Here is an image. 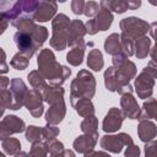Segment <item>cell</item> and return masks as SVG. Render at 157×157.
<instances>
[{"mask_svg": "<svg viewBox=\"0 0 157 157\" xmlns=\"http://www.w3.org/2000/svg\"><path fill=\"white\" fill-rule=\"evenodd\" d=\"M25 104L27 107V109L32 113L33 117L38 118L42 115L43 113V103H42V97L38 93V91L32 90L28 91L26 97H25Z\"/></svg>", "mask_w": 157, "mask_h": 157, "instance_id": "52a82bcc", "label": "cell"}, {"mask_svg": "<svg viewBox=\"0 0 157 157\" xmlns=\"http://www.w3.org/2000/svg\"><path fill=\"white\" fill-rule=\"evenodd\" d=\"M64 102L63 99L52 104V108H49V110L47 112V115H45V120L49 123V124H56L59 121H61L64 114H65V105L60 107L59 108V103Z\"/></svg>", "mask_w": 157, "mask_h": 157, "instance_id": "9a60e30c", "label": "cell"}, {"mask_svg": "<svg viewBox=\"0 0 157 157\" xmlns=\"http://www.w3.org/2000/svg\"><path fill=\"white\" fill-rule=\"evenodd\" d=\"M83 52H85V43L83 40H78L76 43V45L69 52V54L66 55V60L71 64V65H80L82 63V58H83Z\"/></svg>", "mask_w": 157, "mask_h": 157, "instance_id": "5bb4252c", "label": "cell"}, {"mask_svg": "<svg viewBox=\"0 0 157 157\" xmlns=\"http://www.w3.org/2000/svg\"><path fill=\"white\" fill-rule=\"evenodd\" d=\"M38 65L42 75L49 80L52 85L63 83L67 76H70L71 70L66 66H61L55 61V56L49 49H44L38 55Z\"/></svg>", "mask_w": 157, "mask_h": 157, "instance_id": "6da1fadb", "label": "cell"}, {"mask_svg": "<svg viewBox=\"0 0 157 157\" xmlns=\"http://www.w3.org/2000/svg\"><path fill=\"white\" fill-rule=\"evenodd\" d=\"M132 145V140L126 134H119L118 136H104L101 141V146L104 150L112 151V152H120L123 145Z\"/></svg>", "mask_w": 157, "mask_h": 157, "instance_id": "8992f818", "label": "cell"}, {"mask_svg": "<svg viewBox=\"0 0 157 157\" xmlns=\"http://www.w3.org/2000/svg\"><path fill=\"white\" fill-rule=\"evenodd\" d=\"M2 147H4V150H5L6 153H9V155H15V153H17V152L20 151L21 144H20L18 140L10 137V139H7V140H5V141L2 142Z\"/></svg>", "mask_w": 157, "mask_h": 157, "instance_id": "d6986e66", "label": "cell"}, {"mask_svg": "<svg viewBox=\"0 0 157 157\" xmlns=\"http://www.w3.org/2000/svg\"><path fill=\"white\" fill-rule=\"evenodd\" d=\"M45 146H47V151H49L52 155H56V153H59L64 150V145L61 142H59L58 140H55V139L49 140V142L45 144Z\"/></svg>", "mask_w": 157, "mask_h": 157, "instance_id": "cb8c5ba5", "label": "cell"}, {"mask_svg": "<svg viewBox=\"0 0 157 157\" xmlns=\"http://www.w3.org/2000/svg\"><path fill=\"white\" fill-rule=\"evenodd\" d=\"M74 107H75L76 112H77L78 114L83 115V117L90 115V114H93V112H94L92 103H91L90 99H87V98H86V99L80 98V99H78V103H77V104H74Z\"/></svg>", "mask_w": 157, "mask_h": 157, "instance_id": "ac0fdd59", "label": "cell"}, {"mask_svg": "<svg viewBox=\"0 0 157 157\" xmlns=\"http://www.w3.org/2000/svg\"><path fill=\"white\" fill-rule=\"evenodd\" d=\"M52 157H75V155H74V152L71 150H63L61 153L52 155Z\"/></svg>", "mask_w": 157, "mask_h": 157, "instance_id": "4dcf8cb0", "label": "cell"}, {"mask_svg": "<svg viewBox=\"0 0 157 157\" xmlns=\"http://www.w3.org/2000/svg\"><path fill=\"white\" fill-rule=\"evenodd\" d=\"M15 43L17 44V48L20 49L21 54H23L25 56H27L28 59L33 55V53L39 48L37 45V43L33 40V38L31 37V34L26 33V32H17L13 36Z\"/></svg>", "mask_w": 157, "mask_h": 157, "instance_id": "277c9868", "label": "cell"}, {"mask_svg": "<svg viewBox=\"0 0 157 157\" xmlns=\"http://www.w3.org/2000/svg\"><path fill=\"white\" fill-rule=\"evenodd\" d=\"M93 20H94V25H96L97 31H105L110 26V23L113 21V16H112V13L109 12L108 9L102 7L98 11L97 17L93 18Z\"/></svg>", "mask_w": 157, "mask_h": 157, "instance_id": "4fadbf2b", "label": "cell"}, {"mask_svg": "<svg viewBox=\"0 0 157 157\" xmlns=\"http://www.w3.org/2000/svg\"><path fill=\"white\" fill-rule=\"evenodd\" d=\"M121 121H123V117H121L120 110H118L117 108H112V109L108 112V114L105 115V118H104V121H103V130L107 131V132L117 131V130L120 128Z\"/></svg>", "mask_w": 157, "mask_h": 157, "instance_id": "30bf717a", "label": "cell"}, {"mask_svg": "<svg viewBox=\"0 0 157 157\" xmlns=\"http://www.w3.org/2000/svg\"><path fill=\"white\" fill-rule=\"evenodd\" d=\"M96 128H97V119L93 115L86 118L85 121L81 124V129L86 134H94V132H97Z\"/></svg>", "mask_w": 157, "mask_h": 157, "instance_id": "ffe728a7", "label": "cell"}, {"mask_svg": "<svg viewBox=\"0 0 157 157\" xmlns=\"http://www.w3.org/2000/svg\"><path fill=\"white\" fill-rule=\"evenodd\" d=\"M40 134H42V129H39V128H37V126H34V125H31V126H28V129H27L26 139H27V141H29V142H32V144H36V142L39 141Z\"/></svg>", "mask_w": 157, "mask_h": 157, "instance_id": "7402d4cb", "label": "cell"}, {"mask_svg": "<svg viewBox=\"0 0 157 157\" xmlns=\"http://www.w3.org/2000/svg\"><path fill=\"white\" fill-rule=\"evenodd\" d=\"M28 80H29V82L32 83V86L34 87L36 91L44 90L47 87L45 83H44V81H43V78L40 77V75L37 71H32L31 74H28Z\"/></svg>", "mask_w": 157, "mask_h": 157, "instance_id": "44dd1931", "label": "cell"}, {"mask_svg": "<svg viewBox=\"0 0 157 157\" xmlns=\"http://www.w3.org/2000/svg\"><path fill=\"white\" fill-rule=\"evenodd\" d=\"M56 11V4L55 2H44V1H39L37 10L34 12V20L39 21V22H45L49 21V18H52V16L55 13Z\"/></svg>", "mask_w": 157, "mask_h": 157, "instance_id": "8fae6325", "label": "cell"}, {"mask_svg": "<svg viewBox=\"0 0 157 157\" xmlns=\"http://www.w3.org/2000/svg\"><path fill=\"white\" fill-rule=\"evenodd\" d=\"M148 38H141V40H139L137 42V45H139V48L140 49H137V52H136V55L139 56V58H144V56H146L147 55V52H148Z\"/></svg>", "mask_w": 157, "mask_h": 157, "instance_id": "484cf974", "label": "cell"}, {"mask_svg": "<svg viewBox=\"0 0 157 157\" xmlns=\"http://www.w3.org/2000/svg\"><path fill=\"white\" fill-rule=\"evenodd\" d=\"M45 153H47V146L39 142H36L32 146L29 157H45Z\"/></svg>", "mask_w": 157, "mask_h": 157, "instance_id": "d4e9b609", "label": "cell"}, {"mask_svg": "<svg viewBox=\"0 0 157 157\" xmlns=\"http://www.w3.org/2000/svg\"><path fill=\"white\" fill-rule=\"evenodd\" d=\"M85 157H110V156L104 152H87Z\"/></svg>", "mask_w": 157, "mask_h": 157, "instance_id": "d6a6232c", "label": "cell"}, {"mask_svg": "<svg viewBox=\"0 0 157 157\" xmlns=\"http://www.w3.org/2000/svg\"><path fill=\"white\" fill-rule=\"evenodd\" d=\"M9 83H10V81H9L7 77H1V76H0V88H1V90H5V87H6Z\"/></svg>", "mask_w": 157, "mask_h": 157, "instance_id": "836d02e7", "label": "cell"}, {"mask_svg": "<svg viewBox=\"0 0 157 157\" xmlns=\"http://www.w3.org/2000/svg\"><path fill=\"white\" fill-rule=\"evenodd\" d=\"M98 7L99 5L94 1H88V2H85V7H83V13L86 16H93L98 12Z\"/></svg>", "mask_w": 157, "mask_h": 157, "instance_id": "4316f807", "label": "cell"}, {"mask_svg": "<svg viewBox=\"0 0 157 157\" xmlns=\"http://www.w3.org/2000/svg\"><path fill=\"white\" fill-rule=\"evenodd\" d=\"M139 155H140V150L137 146H134V145L128 147L125 152V157H139Z\"/></svg>", "mask_w": 157, "mask_h": 157, "instance_id": "f546056e", "label": "cell"}, {"mask_svg": "<svg viewBox=\"0 0 157 157\" xmlns=\"http://www.w3.org/2000/svg\"><path fill=\"white\" fill-rule=\"evenodd\" d=\"M11 85H12V92L15 93V98L12 99L11 109L17 110V109L21 108L22 103L25 102V97H26V94H27L28 91H27L25 83L20 78H13L11 81Z\"/></svg>", "mask_w": 157, "mask_h": 157, "instance_id": "ba28073f", "label": "cell"}, {"mask_svg": "<svg viewBox=\"0 0 157 157\" xmlns=\"http://www.w3.org/2000/svg\"><path fill=\"white\" fill-rule=\"evenodd\" d=\"M97 140H98V132L82 135V136H78L74 141V147L77 152H86L87 153L93 148Z\"/></svg>", "mask_w": 157, "mask_h": 157, "instance_id": "7c38bea8", "label": "cell"}, {"mask_svg": "<svg viewBox=\"0 0 157 157\" xmlns=\"http://www.w3.org/2000/svg\"><path fill=\"white\" fill-rule=\"evenodd\" d=\"M88 66L94 70V71H99L103 66V60H102V54L98 49H92L88 54V60H87Z\"/></svg>", "mask_w": 157, "mask_h": 157, "instance_id": "e0dca14e", "label": "cell"}, {"mask_svg": "<svg viewBox=\"0 0 157 157\" xmlns=\"http://www.w3.org/2000/svg\"><path fill=\"white\" fill-rule=\"evenodd\" d=\"M86 33V28L83 26V23L80 20H74L72 22H70L69 29H67V45H74L75 43H77L78 40L82 39L83 34Z\"/></svg>", "mask_w": 157, "mask_h": 157, "instance_id": "9c48e42d", "label": "cell"}, {"mask_svg": "<svg viewBox=\"0 0 157 157\" xmlns=\"http://www.w3.org/2000/svg\"><path fill=\"white\" fill-rule=\"evenodd\" d=\"M23 130H25L23 120H21L15 115H9L0 123V140H4L10 134L21 132Z\"/></svg>", "mask_w": 157, "mask_h": 157, "instance_id": "5b68a950", "label": "cell"}, {"mask_svg": "<svg viewBox=\"0 0 157 157\" xmlns=\"http://www.w3.org/2000/svg\"><path fill=\"white\" fill-rule=\"evenodd\" d=\"M6 27H7V20L5 18L4 13L0 12V34L4 33V31L6 29Z\"/></svg>", "mask_w": 157, "mask_h": 157, "instance_id": "1f68e13d", "label": "cell"}, {"mask_svg": "<svg viewBox=\"0 0 157 157\" xmlns=\"http://www.w3.org/2000/svg\"><path fill=\"white\" fill-rule=\"evenodd\" d=\"M0 157H5V156H4V155H2L1 152H0Z\"/></svg>", "mask_w": 157, "mask_h": 157, "instance_id": "d590c367", "label": "cell"}, {"mask_svg": "<svg viewBox=\"0 0 157 157\" xmlns=\"http://www.w3.org/2000/svg\"><path fill=\"white\" fill-rule=\"evenodd\" d=\"M83 7H85V2L83 1H72L71 2V9L72 12L76 15H80L83 12Z\"/></svg>", "mask_w": 157, "mask_h": 157, "instance_id": "f1b7e54d", "label": "cell"}, {"mask_svg": "<svg viewBox=\"0 0 157 157\" xmlns=\"http://www.w3.org/2000/svg\"><path fill=\"white\" fill-rule=\"evenodd\" d=\"M58 134H59V129H56V128H54V126H45L44 129H42V135H43L44 139H47V140L54 139Z\"/></svg>", "mask_w": 157, "mask_h": 157, "instance_id": "83f0119b", "label": "cell"}, {"mask_svg": "<svg viewBox=\"0 0 157 157\" xmlns=\"http://www.w3.org/2000/svg\"><path fill=\"white\" fill-rule=\"evenodd\" d=\"M82 94L87 99L94 94V77L86 70L80 71L71 85V101L80 99Z\"/></svg>", "mask_w": 157, "mask_h": 157, "instance_id": "7a4b0ae2", "label": "cell"}, {"mask_svg": "<svg viewBox=\"0 0 157 157\" xmlns=\"http://www.w3.org/2000/svg\"><path fill=\"white\" fill-rule=\"evenodd\" d=\"M16 157H28V155H27V153H25V152H21V153H17V155H16Z\"/></svg>", "mask_w": 157, "mask_h": 157, "instance_id": "e575fe53", "label": "cell"}, {"mask_svg": "<svg viewBox=\"0 0 157 157\" xmlns=\"http://www.w3.org/2000/svg\"><path fill=\"white\" fill-rule=\"evenodd\" d=\"M104 49L108 54H113V55H118L120 54V44H119V36L117 33L110 34L105 43H104Z\"/></svg>", "mask_w": 157, "mask_h": 157, "instance_id": "2e32d148", "label": "cell"}, {"mask_svg": "<svg viewBox=\"0 0 157 157\" xmlns=\"http://www.w3.org/2000/svg\"><path fill=\"white\" fill-rule=\"evenodd\" d=\"M11 65H12L13 67H16L17 70H23V69H26L27 65H28V58L25 56L23 54L18 53V54H16V55L13 56V59H12V61H11Z\"/></svg>", "mask_w": 157, "mask_h": 157, "instance_id": "603a6c76", "label": "cell"}, {"mask_svg": "<svg viewBox=\"0 0 157 157\" xmlns=\"http://www.w3.org/2000/svg\"><path fill=\"white\" fill-rule=\"evenodd\" d=\"M70 26V18L64 15L59 13L53 21V38L50 44L56 50H63L66 47V37L67 29Z\"/></svg>", "mask_w": 157, "mask_h": 157, "instance_id": "3957f363", "label": "cell"}]
</instances>
